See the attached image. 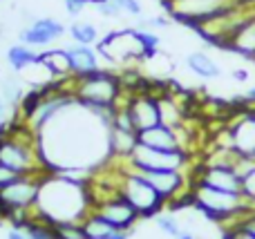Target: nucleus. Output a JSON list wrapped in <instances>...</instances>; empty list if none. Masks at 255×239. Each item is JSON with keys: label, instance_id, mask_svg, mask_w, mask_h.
Returning a JSON list of instances; mask_svg holds the SVG:
<instances>
[{"label": "nucleus", "instance_id": "obj_1", "mask_svg": "<svg viewBox=\"0 0 255 239\" xmlns=\"http://www.w3.org/2000/svg\"><path fill=\"white\" fill-rule=\"evenodd\" d=\"M117 107H88L79 101L38 130L40 155L52 172H74L110 159V128Z\"/></svg>", "mask_w": 255, "mask_h": 239}, {"label": "nucleus", "instance_id": "obj_2", "mask_svg": "<svg viewBox=\"0 0 255 239\" xmlns=\"http://www.w3.org/2000/svg\"><path fill=\"white\" fill-rule=\"evenodd\" d=\"M36 210L56 226L81 224V219L92 210L88 181L72 177V172H49L40 186Z\"/></svg>", "mask_w": 255, "mask_h": 239}, {"label": "nucleus", "instance_id": "obj_3", "mask_svg": "<svg viewBox=\"0 0 255 239\" xmlns=\"http://www.w3.org/2000/svg\"><path fill=\"white\" fill-rule=\"evenodd\" d=\"M0 163L16 174L52 172L40 155L38 134L22 119L0 125Z\"/></svg>", "mask_w": 255, "mask_h": 239}, {"label": "nucleus", "instance_id": "obj_4", "mask_svg": "<svg viewBox=\"0 0 255 239\" xmlns=\"http://www.w3.org/2000/svg\"><path fill=\"white\" fill-rule=\"evenodd\" d=\"M193 192V208H197L199 213H204V217L213 219V222H233L244 215L255 213V199L244 195H235V192H224L217 188L204 186L199 181H193L190 186Z\"/></svg>", "mask_w": 255, "mask_h": 239}, {"label": "nucleus", "instance_id": "obj_5", "mask_svg": "<svg viewBox=\"0 0 255 239\" xmlns=\"http://www.w3.org/2000/svg\"><path fill=\"white\" fill-rule=\"evenodd\" d=\"M70 89L81 105L88 107H117L124 96L119 74L112 70H97L85 76H72Z\"/></svg>", "mask_w": 255, "mask_h": 239}, {"label": "nucleus", "instance_id": "obj_6", "mask_svg": "<svg viewBox=\"0 0 255 239\" xmlns=\"http://www.w3.org/2000/svg\"><path fill=\"white\" fill-rule=\"evenodd\" d=\"M119 195L126 197L132 208L143 217H157L166 206V199L157 192V188L148 181L141 172H136L130 163L121 161V179H119Z\"/></svg>", "mask_w": 255, "mask_h": 239}, {"label": "nucleus", "instance_id": "obj_7", "mask_svg": "<svg viewBox=\"0 0 255 239\" xmlns=\"http://www.w3.org/2000/svg\"><path fill=\"white\" fill-rule=\"evenodd\" d=\"M99 56H103L110 65H132L145 61L143 45L139 38V29H117L99 40Z\"/></svg>", "mask_w": 255, "mask_h": 239}, {"label": "nucleus", "instance_id": "obj_8", "mask_svg": "<svg viewBox=\"0 0 255 239\" xmlns=\"http://www.w3.org/2000/svg\"><path fill=\"white\" fill-rule=\"evenodd\" d=\"M45 177L47 174H20L0 188V219H7L16 210L34 208Z\"/></svg>", "mask_w": 255, "mask_h": 239}, {"label": "nucleus", "instance_id": "obj_9", "mask_svg": "<svg viewBox=\"0 0 255 239\" xmlns=\"http://www.w3.org/2000/svg\"><path fill=\"white\" fill-rule=\"evenodd\" d=\"M128 163L134 170H184L188 165V152L161 150V148H150L139 143Z\"/></svg>", "mask_w": 255, "mask_h": 239}, {"label": "nucleus", "instance_id": "obj_10", "mask_svg": "<svg viewBox=\"0 0 255 239\" xmlns=\"http://www.w3.org/2000/svg\"><path fill=\"white\" fill-rule=\"evenodd\" d=\"M121 101H124V96H121ZM124 105L128 107V112H130V119H132V123H134L136 132L154 128V125L161 123V103H159L157 94H152V92L126 94Z\"/></svg>", "mask_w": 255, "mask_h": 239}, {"label": "nucleus", "instance_id": "obj_11", "mask_svg": "<svg viewBox=\"0 0 255 239\" xmlns=\"http://www.w3.org/2000/svg\"><path fill=\"white\" fill-rule=\"evenodd\" d=\"M92 210H97V213L101 215L115 231H128L130 233L132 228H134V224L141 219V215L132 208L130 201H128L126 197H121L119 192L112 195V197H106V199H101V201H97Z\"/></svg>", "mask_w": 255, "mask_h": 239}, {"label": "nucleus", "instance_id": "obj_12", "mask_svg": "<svg viewBox=\"0 0 255 239\" xmlns=\"http://www.w3.org/2000/svg\"><path fill=\"white\" fill-rule=\"evenodd\" d=\"M193 181H199L204 186L217 188V190L224 192H235V195H244L247 186H244V179L235 172L231 165H220V163H204L199 168V172L195 174Z\"/></svg>", "mask_w": 255, "mask_h": 239}, {"label": "nucleus", "instance_id": "obj_13", "mask_svg": "<svg viewBox=\"0 0 255 239\" xmlns=\"http://www.w3.org/2000/svg\"><path fill=\"white\" fill-rule=\"evenodd\" d=\"M65 36V27L56 18H36L20 31V43L27 47H47Z\"/></svg>", "mask_w": 255, "mask_h": 239}, {"label": "nucleus", "instance_id": "obj_14", "mask_svg": "<svg viewBox=\"0 0 255 239\" xmlns=\"http://www.w3.org/2000/svg\"><path fill=\"white\" fill-rule=\"evenodd\" d=\"M136 172H141L157 188V192L166 199V206L170 204L172 199H177V197L186 195V192L190 190V188L186 190L188 179H186L184 170H136Z\"/></svg>", "mask_w": 255, "mask_h": 239}, {"label": "nucleus", "instance_id": "obj_15", "mask_svg": "<svg viewBox=\"0 0 255 239\" xmlns=\"http://www.w3.org/2000/svg\"><path fill=\"white\" fill-rule=\"evenodd\" d=\"M224 148H231L238 155L253 157L255 159V110H247L233 125L229 128V143Z\"/></svg>", "mask_w": 255, "mask_h": 239}, {"label": "nucleus", "instance_id": "obj_16", "mask_svg": "<svg viewBox=\"0 0 255 239\" xmlns=\"http://www.w3.org/2000/svg\"><path fill=\"white\" fill-rule=\"evenodd\" d=\"M179 130L181 128H172V125L159 123V125H154V128L136 132V137H139V143L150 146V148H161V150H186Z\"/></svg>", "mask_w": 255, "mask_h": 239}, {"label": "nucleus", "instance_id": "obj_17", "mask_svg": "<svg viewBox=\"0 0 255 239\" xmlns=\"http://www.w3.org/2000/svg\"><path fill=\"white\" fill-rule=\"evenodd\" d=\"M67 49V58H70V72L72 76H85L92 72L101 70L99 65V52L92 49V45H70Z\"/></svg>", "mask_w": 255, "mask_h": 239}, {"label": "nucleus", "instance_id": "obj_18", "mask_svg": "<svg viewBox=\"0 0 255 239\" xmlns=\"http://www.w3.org/2000/svg\"><path fill=\"white\" fill-rule=\"evenodd\" d=\"M226 49H231V52L240 54V56H244V58H253L255 61V13L235 31L233 38H231L229 45H226Z\"/></svg>", "mask_w": 255, "mask_h": 239}, {"label": "nucleus", "instance_id": "obj_19", "mask_svg": "<svg viewBox=\"0 0 255 239\" xmlns=\"http://www.w3.org/2000/svg\"><path fill=\"white\" fill-rule=\"evenodd\" d=\"M40 65L54 76V79H67L72 76L70 72V58H67V49H49V52L38 54Z\"/></svg>", "mask_w": 255, "mask_h": 239}, {"label": "nucleus", "instance_id": "obj_20", "mask_svg": "<svg viewBox=\"0 0 255 239\" xmlns=\"http://www.w3.org/2000/svg\"><path fill=\"white\" fill-rule=\"evenodd\" d=\"M186 65H188V70L193 72L195 76H199V79H204V80L217 79V76L222 74V67L204 52L188 54V56H186Z\"/></svg>", "mask_w": 255, "mask_h": 239}, {"label": "nucleus", "instance_id": "obj_21", "mask_svg": "<svg viewBox=\"0 0 255 239\" xmlns=\"http://www.w3.org/2000/svg\"><path fill=\"white\" fill-rule=\"evenodd\" d=\"M7 63L13 72H25L27 67L38 63V54H36L31 47H27V45L18 43V45H11V47L7 49Z\"/></svg>", "mask_w": 255, "mask_h": 239}, {"label": "nucleus", "instance_id": "obj_22", "mask_svg": "<svg viewBox=\"0 0 255 239\" xmlns=\"http://www.w3.org/2000/svg\"><path fill=\"white\" fill-rule=\"evenodd\" d=\"M79 228H81V233H83L85 239H101L103 235H108V233L115 231V228H112L110 224L97 213V210H90V213L81 219Z\"/></svg>", "mask_w": 255, "mask_h": 239}, {"label": "nucleus", "instance_id": "obj_23", "mask_svg": "<svg viewBox=\"0 0 255 239\" xmlns=\"http://www.w3.org/2000/svg\"><path fill=\"white\" fill-rule=\"evenodd\" d=\"M70 36L79 45H94L99 43V29L92 22H74L70 25Z\"/></svg>", "mask_w": 255, "mask_h": 239}, {"label": "nucleus", "instance_id": "obj_24", "mask_svg": "<svg viewBox=\"0 0 255 239\" xmlns=\"http://www.w3.org/2000/svg\"><path fill=\"white\" fill-rule=\"evenodd\" d=\"M157 226H159V231L161 233H166L168 237H179L181 235V226H179V222H177L172 215H157Z\"/></svg>", "mask_w": 255, "mask_h": 239}, {"label": "nucleus", "instance_id": "obj_25", "mask_svg": "<svg viewBox=\"0 0 255 239\" xmlns=\"http://www.w3.org/2000/svg\"><path fill=\"white\" fill-rule=\"evenodd\" d=\"M224 239H255V228L251 224H240L224 233Z\"/></svg>", "mask_w": 255, "mask_h": 239}, {"label": "nucleus", "instance_id": "obj_26", "mask_svg": "<svg viewBox=\"0 0 255 239\" xmlns=\"http://www.w3.org/2000/svg\"><path fill=\"white\" fill-rule=\"evenodd\" d=\"M94 7H97V11L101 13V16H106V18H119V16H124V13H121V9H119V4H117L115 0H101V2H97Z\"/></svg>", "mask_w": 255, "mask_h": 239}, {"label": "nucleus", "instance_id": "obj_27", "mask_svg": "<svg viewBox=\"0 0 255 239\" xmlns=\"http://www.w3.org/2000/svg\"><path fill=\"white\" fill-rule=\"evenodd\" d=\"M117 4H119L121 13H126V16H134L139 18L141 13H143V4L139 2V0H115Z\"/></svg>", "mask_w": 255, "mask_h": 239}, {"label": "nucleus", "instance_id": "obj_28", "mask_svg": "<svg viewBox=\"0 0 255 239\" xmlns=\"http://www.w3.org/2000/svg\"><path fill=\"white\" fill-rule=\"evenodd\" d=\"M88 4H90V0H65V9L70 16H79Z\"/></svg>", "mask_w": 255, "mask_h": 239}, {"label": "nucleus", "instance_id": "obj_29", "mask_svg": "<svg viewBox=\"0 0 255 239\" xmlns=\"http://www.w3.org/2000/svg\"><path fill=\"white\" fill-rule=\"evenodd\" d=\"M16 177H20V174H16L13 170H9V168H4L2 163H0V188L2 186H7L9 181H13Z\"/></svg>", "mask_w": 255, "mask_h": 239}, {"label": "nucleus", "instance_id": "obj_30", "mask_svg": "<svg viewBox=\"0 0 255 239\" xmlns=\"http://www.w3.org/2000/svg\"><path fill=\"white\" fill-rule=\"evenodd\" d=\"M128 237H130L128 231H112V233H108V235H103L101 239H128Z\"/></svg>", "mask_w": 255, "mask_h": 239}, {"label": "nucleus", "instance_id": "obj_31", "mask_svg": "<svg viewBox=\"0 0 255 239\" xmlns=\"http://www.w3.org/2000/svg\"><path fill=\"white\" fill-rule=\"evenodd\" d=\"M244 186H247V195H249V197H253V199H255V172L247 179V181H244Z\"/></svg>", "mask_w": 255, "mask_h": 239}, {"label": "nucleus", "instance_id": "obj_32", "mask_svg": "<svg viewBox=\"0 0 255 239\" xmlns=\"http://www.w3.org/2000/svg\"><path fill=\"white\" fill-rule=\"evenodd\" d=\"M233 79L240 80V83H244V80H249V72L247 70H235L233 72Z\"/></svg>", "mask_w": 255, "mask_h": 239}, {"label": "nucleus", "instance_id": "obj_33", "mask_svg": "<svg viewBox=\"0 0 255 239\" xmlns=\"http://www.w3.org/2000/svg\"><path fill=\"white\" fill-rule=\"evenodd\" d=\"M7 239H29V237H27L22 231H16V228H11V231L7 233Z\"/></svg>", "mask_w": 255, "mask_h": 239}, {"label": "nucleus", "instance_id": "obj_34", "mask_svg": "<svg viewBox=\"0 0 255 239\" xmlns=\"http://www.w3.org/2000/svg\"><path fill=\"white\" fill-rule=\"evenodd\" d=\"M7 105H9V103L4 101L2 96H0V125L4 123V116H7Z\"/></svg>", "mask_w": 255, "mask_h": 239}, {"label": "nucleus", "instance_id": "obj_35", "mask_svg": "<svg viewBox=\"0 0 255 239\" xmlns=\"http://www.w3.org/2000/svg\"><path fill=\"white\" fill-rule=\"evenodd\" d=\"M238 4H244V7H255V0H235Z\"/></svg>", "mask_w": 255, "mask_h": 239}, {"label": "nucleus", "instance_id": "obj_36", "mask_svg": "<svg viewBox=\"0 0 255 239\" xmlns=\"http://www.w3.org/2000/svg\"><path fill=\"white\" fill-rule=\"evenodd\" d=\"M177 239H195V235H193V233H188V231H181V235Z\"/></svg>", "mask_w": 255, "mask_h": 239}, {"label": "nucleus", "instance_id": "obj_37", "mask_svg": "<svg viewBox=\"0 0 255 239\" xmlns=\"http://www.w3.org/2000/svg\"><path fill=\"white\" fill-rule=\"evenodd\" d=\"M97 2H101V0H90V4H97Z\"/></svg>", "mask_w": 255, "mask_h": 239}, {"label": "nucleus", "instance_id": "obj_38", "mask_svg": "<svg viewBox=\"0 0 255 239\" xmlns=\"http://www.w3.org/2000/svg\"><path fill=\"white\" fill-rule=\"evenodd\" d=\"M220 2H233V0H220Z\"/></svg>", "mask_w": 255, "mask_h": 239}]
</instances>
